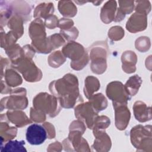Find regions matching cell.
Masks as SVG:
<instances>
[{
    "instance_id": "ba28073f",
    "label": "cell",
    "mask_w": 152,
    "mask_h": 152,
    "mask_svg": "<svg viewBox=\"0 0 152 152\" xmlns=\"http://www.w3.org/2000/svg\"><path fill=\"white\" fill-rule=\"evenodd\" d=\"M1 123L5 126V129L1 128V143H2L4 141H6L14 138L17 134V129L14 127L10 128L7 123L3 124L2 122Z\"/></svg>"
},
{
    "instance_id": "9c48e42d",
    "label": "cell",
    "mask_w": 152,
    "mask_h": 152,
    "mask_svg": "<svg viewBox=\"0 0 152 152\" xmlns=\"http://www.w3.org/2000/svg\"><path fill=\"white\" fill-rule=\"evenodd\" d=\"M6 81L10 86L15 87L21 83L22 80L20 76L12 69H8L6 71L5 73Z\"/></svg>"
},
{
    "instance_id": "277c9868",
    "label": "cell",
    "mask_w": 152,
    "mask_h": 152,
    "mask_svg": "<svg viewBox=\"0 0 152 152\" xmlns=\"http://www.w3.org/2000/svg\"><path fill=\"white\" fill-rule=\"evenodd\" d=\"M96 139L94 141L93 148L97 151H107L110 150L111 141L107 134L104 132H99L95 134Z\"/></svg>"
},
{
    "instance_id": "6da1fadb",
    "label": "cell",
    "mask_w": 152,
    "mask_h": 152,
    "mask_svg": "<svg viewBox=\"0 0 152 152\" xmlns=\"http://www.w3.org/2000/svg\"><path fill=\"white\" fill-rule=\"evenodd\" d=\"M26 140L32 145L42 144L47 138V133L44 126L39 124L29 126L26 131Z\"/></svg>"
},
{
    "instance_id": "8992f818",
    "label": "cell",
    "mask_w": 152,
    "mask_h": 152,
    "mask_svg": "<svg viewBox=\"0 0 152 152\" xmlns=\"http://www.w3.org/2000/svg\"><path fill=\"white\" fill-rule=\"evenodd\" d=\"M21 112H11L8 111L7 114L9 120L12 122L14 124H15L17 126H22L27 125L28 123L31 122L30 121L27 119H20V118H27L24 113L22 112L21 115L20 116Z\"/></svg>"
},
{
    "instance_id": "7a4b0ae2",
    "label": "cell",
    "mask_w": 152,
    "mask_h": 152,
    "mask_svg": "<svg viewBox=\"0 0 152 152\" xmlns=\"http://www.w3.org/2000/svg\"><path fill=\"white\" fill-rule=\"evenodd\" d=\"M131 140L132 145L137 150L147 151V134L144 127L137 126L131 131Z\"/></svg>"
},
{
    "instance_id": "52a82bcc",
    "label": "cell",
    "mask_w": 152,
    "mask_h": 152,
    "mask_svg": "<svg viewBox=\"0 0 152 152\" xmlns=\"http://www.w3.org/2000/svg\"><path fill=\"white\" fill-rule=\"evenodd\" d=\"M24 141H9L4 147L1 148V151H27L24 147Z\"/></svg>"
},
{
    "instance_id": "3957f363",
    "label": "cell",
    "mask_w": 152,
    "mask_h": 152,
    "mask_svg": "<svg viewBox=\"0 0 152 152\" xmlns=\"http://www.w3.org/2000/svg\"><path fill=\"white\" fill-rule=\"evenodd\" d=\"M124 103H113L115 109V121L116 126L119 129H125L128 125L130 118V113L128 109L123 106Z\"/></svg>"
},
{
    "instance_id": "5b68a950",
    "label": "cell",
    "mask_w": 152,
    "mask_h": 152,
    "mask_svg": "<svg viewBox=\"0 0 152 152\" xmlns=\"http://www.w3.org/2000/svg\"><path fill=\"white\" fill-rule=\"evenodd\" d=\"M14 94H12L10 97H8L9 100H6V98L2 99L1 101L4 102V107L8 109L25 108L27 104V98L24 99V97L21 96H16L17 94L14 91Z\"/></svg>"
}]
</instances>
